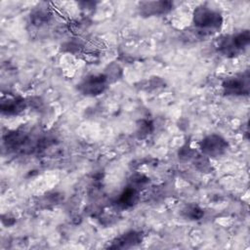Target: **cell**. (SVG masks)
<instances>
[{"label":"cell","instance_id":"cell-1","mask_svg":"<svg viewBox=\"0 0 250 250\" xmlns=\"http://www.w3.org/2000/svg\"><path fill=\"white\" fill-rule=\"evenodd\" d=\"M250 43L248 30H243L234 34L226 35L219 40L218 50L226 57H234L242 53Z\"/></svg>","mask_w":250,"mask_h":250},{"label":"cell","instance_id":"cell-2","mask_svg":"<svg viewBox=\"0 0 250 250\" xmlns=\"http://www.w3.org/2000/svg\"><path fill=\"white\" fill-rule=\"evenodd\" d=\"M193 24L204 30H218L223 24V17L219 11L201 5L195 8L192 16Z\"/></svg>","mask_w":250,"mask_h":250},{"label":"cell","instance_id":"cell-3","mask_svg":"<svg viewBox=\"0 0 250 250\" xmlns=\"http://www.w3.org/2000/svg\"><path fill=\"white\" fill-rule=\"evenodd\" d=\"M228 142L220 135L211 134L206 136L199 144L202 154L206 157H219L226 153Z\"/></svg>","mask_w":250,"mask_h":250},{"label":"cell","instance_id":"cell-4","mask_svg":"<svg viewBox=\"0 0 250 250\" xmlns=\"http://www.w3.org/2000/svg\"><path fill=\"white\" fill-rule=\"evenodd\" d=\"M223 89L227 95L231 96H243L248 95L249 92V75L245 74L234 75L228 77L223 82Z\"/></svg>","mask_w":250,"mask_h":250},{"label":"cell","instance_id":"cell-5","mask_svg":"<svg viewBox=\"0 0 250 250\" xmlns=\"http://www.w3.org/2000/svg\"><path fill=\"white\" fill-rule=\"evenodd\" d=\"M108 78L104 74L87 76L79 85V90L86 96H98L107 87Z\"/></svg>","mask_w":250,"mask_h":250},{"label":"cell","instance_id":"cell-6","mask_svg":"<svg viewBox=\"0 0 250 250\" xmlns=\"http://www.w3.org/2000/svg\"><path fill=\"white\" fill-rule=\"evenodd\" d=\"M173 4L169 1H148L140 4V13L145 17L160 16L171 11Z\"/></svg>","mask_w":250,"mask_h":250},{"label":"cell","instance_id":"cell-7","mask_svg":"<svg viewBox=\"0 0 250 250\" xmlns=\"http://www.w3.org/2000/svg\"><path fill=\"white\" fill-rule=\"evenodd\" d=\"M24 108V100L21 98L11 97L1 102V110L6 114H17Z\"/></svg>","mask_w":250,"mask_h":250},{"label":"cell","instance_id":"cell-8","mask_svg":"<svg viewBox=\"0 0 250 250\" xmlns=\"http://www.w3.org/2000/svg\"><path fill=\"white\" fill-rule=\"evenodd\" d=\"M142 241V235L140 232L136 231H130L127 233H124L122 236L116 239L114 242L115 245L111 246L114 248H127L134 246Z\"/></svg>","mask_w":250,"mask_h":250},{"label":"cell","instance_id":"cell-9","mask_svg":"<svg viewBox=\"0 0 250 250\" xmlns=\"http://www.w3.org/2000/svg\"><path fill=\"white\" fill-rule=\"evenodd\" d=\"M138 200V192L134 187L127 188L118 197L117 204L122 208H129L133 206Z\"/></svg>","mask_w":250,"mask_h":250},{"label":"cell","instance_id":"cell-10","mask_svg":"<svg viewBox=\"0 0 250 250\" xmlns=\"http://www.w3.org/2000/svg\"><path fill=\"white\" fill-rule=\"evenodd\" d=\"M185 213H186L187 217H188L192 220H198L203 215V211L201 209H199L197 206H191V207L187 208Z\"/></svg>","mask_w":250,"mask_h":250}]
</instances>
